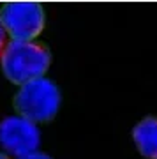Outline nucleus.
<instances>
[{
  "instance_id": "obj_3",
  "label": "nucleus",
  "mask_w": 157,
  "mask_h": 159,
  "mask_svg": "<svg viewBox=\"0 0 157 159\" xmlns=\"http://www.w3.org/2000/svg\"><path fill=\"white\" fill-rule=\"evenodd\" d=\"M0 21L12 41L28 43L44 29V9L37 2H7L2 7Z\"/></svg>"
},
{
  "instance_id": "obj_4",
  "label": "nucleus",
  "mask_w": 157,
  "mask_h": 159,
  "mask_svg": "<svg viewBox=\"0 0 157 159\" xmlns=\"http://www.w3.org/2000/svg\"><path fill=\"white\" fill-rule=\"evenodd\" d=\"M41 134L37 125L23 117H7L0 122V145L9 154L23 157L37 152Z\"/></svg>"
},
{
  "instance_id": "obj_5",
  "label": "nucleus",
  "mask_w": 157,
  "mask_h": 159,
  "mask_svg": "<svg viewBox=\"0 0 157 159\" xmlns=\"http://www.w3.org/2000/svg\"><path fill=\"white\" fill-rule=\"evenodd\" d=\"M132 138L141 156L157 159V119L148 117L132 129Z\"/></svg>"
},
{
  "instance_id": "obj_1",
  "label": "nucleus",
  "mask_w": 157,
  "mask_h": 159,
  "mask_svg": "<svg viewBox=\"0 0 157 159\" xmlns=\"http://www.w3.org/2000/svg\"><path fill=\"white\" fill-rule=\"evenodd\" d=\"M50 62V50L32 41H11L2 51V71L9 81L20 85L43 78Z\"/></svg>"
},
{
  "instance_id": "obj_2",
  "label": "nucleus",
  "mask_w": 157,
  "mask_h": 159,
  "mask_svg": "<svg viewBox=\"0 0 157 159\" xmlns=\"http://www.w3.org/2000/svg\"><path fill=\"white\" fill-rule=\"evenodd\" d=\"M60 106V90L48 78L32 80L21 85L14 97V108L20 117L35 122H50Z\"/></svg>"
},
{
  "instance_id": "obj_7",
  "label": "nucleus",
  "mask_w": 157,
  "mask_h": 159,
  "mask_svg": "<svg viewBox=\"0 0 157 159\" xmlns=\"http://www.w3.org/2000/svg\"><path fill=\"white\" fill-rule=\"evenodd\" d=\"M4 48H6V30L2 27V21H0V57H2Z\"/></svg>"
},
{
  "instance_id": "obj_6",
  "label": "nucleus",
  "mask_w": 157,
  "mask_h": 159,
  "mask_svg": "<svg viewBox=\"0 0 157 159\" xmlns=\"http://www.w3.org/2000/svg\"><path fill=\"white\" fill-rule=\"evenodd\" d=\"M20 159H51L48 154H43V152H32V154H28V156H23V157Z\"/></svg>"
},
{
  "instance_id": "obj_8",
  "label": "nucleus",
  "mask_w": 157,
  "mask_h": 159,
  "mask_svg": "<svg viewBox=\"0 0 157 159\" xmlns=\"http://www.w3.org/2000/svg\"><path fill=\"white\" fill-rule=\"evenodd\" d=\"M0 159H9L7 156H4V154H0Z\"/></svg>"
}]
</instances>
